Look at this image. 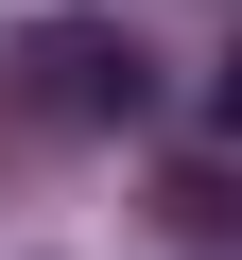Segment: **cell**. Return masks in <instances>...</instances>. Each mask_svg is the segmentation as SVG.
<instances>
[{
  "label": "cell",
  "instance_id": "1",
  "mask_svg": "<svg viewBox=\"0 0 242 260\" xmlns=\"http://www.w3.org/2000/svg\"><path fill=\"white\" fill-rule=\"evenodd\" d=\"M35 70H52V104H69V121H139V52H104V35H52Z\"/></svg>",
  "mask_w": 242,
  "mask_h": 260
},
{
  "label": "cell",
  "instance_id": "2",
  "mask_svg": "<svg viewBox=\"0 0 242 260\" xmlns=\"http://www.w3.org/2000/svg\"><path fill=\"white\" fill-rule=\"evenodd\" d=\"M208 121H225V139H242V52H225V70H208Z\"/></svg>",
  "mask_w": 242,
  "mask_h": 260
}]
</instances>
